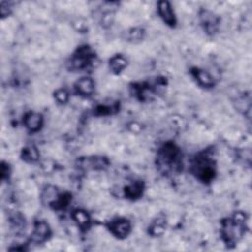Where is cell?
Wrapping results in <instances>:
<instances>
[{
	"label": "cell",
	"instance_id": "6da1fadb",
	"mask_svg": "<svg viewBox=\"0 0 252 252\" xmlns=\"http://www.w3.org/2000/svg\"><path fill=\"white\" fill-rule=\"evenodd\" d=\"M157 166L164 175H172L182 170V154L173 142H166L158 151Z\"/></svg>",
	"mask_w": 252,
	"mask_h": 252
},
{
	"label": "cell",
	"instance_id": "7a4b0ae2",
	"mask_svg": "<svg viewBox=\"0 0 252 252\" xmlns=\"http://www.w3.org/2000/svg\"><path fill=\"white\" fill-rule=\"evenodd\" d=\"M246 220L244 213L236 212L231 217L221 220L220 235L226 246H235L245 235L247 229Z\"/></svg>",
	"mask_w": 252,
	"mask_h": 252
},
{
	"label": "cell",
	"instance_id": "3957f363",
	"mask_svg": "<svg viewBox=\"0 0 252 252\" xmlns=\"http://www.w3.org/2000/svg\"><path fill=\"white\" fill-rule=\"evenodd\" d=\"M216 160L208 151L196 155L191 162V171L200 181L204 183L211 182L217 173Z\"/></svg>",
	"mask_w": 252,
	"mask_h": 252
},
{
	"label": "cell",
	"instance_id": "277c9868",
	"mask_svg": "<svg viewBox=\"0 0 252 252\" xmlns=\"http://www.w3.org/2000/svg\"><path fill=\"white\" fill-rule=\"evenodd\" d=\"M95 53L91 46L84 44L79 46L68 61V68L71 71H82L92 65Z\"/></svg>",
	"mask_w": 252,
	"mask_h": 252
},
{
	"label": "cell",
	"instance_id": "5b68a950",
	"mask_svg": "<svg viewBox=\"0 0 252 252\" xmlns=\"http://www.w3.org/2000/svg\"><path fill=\"white\" fill-rule=\"evenodd\" d=\"M158 86H164V82L159 81L158 85H152L148 82L134 83L131 86V93L137 99L141 101H147L155 95L158 90Z\"/></svg>",
	"mask_w": 252,
	"mask_h": 252
},
{
	"label": "cell",
	"instance_id": "8992f818",
	"mask_svg": "<svg viewBox=\"0 0 252 252\" xmlns=\"http://www.w3.org/2000/svg\"><path fill=\"white\" fill-rule=\"evenodd\" d=\"M106 227L113 236L119 239L126 238L130 234L132 229L131 222L127 219L120 217L110 220L106 223Z\"/></svg>",
	"mask_w": 252,
	"mask_h": 252
},
{
	"label": "cell",
	"instance_id": "52a82bcc",
	"mask_svg": "<svg viewBox=\"0 0 252 252\" xmlns=\"http://www.w3.org/2000/svg\"><path fill=\"white\" fill-rule=\"evenodd\" d=\"M78 167L83 170H103L109 165V160L105 157L92 156L82 157L78 159Z\"/></svg>",
	"mask_w": 252,
	"mask_h": 252
},
{
	"label": "cell",
	"instance_id": "ba28073f",
	"mask_svg": "<svg viewBox=\"0 0 252 252\" xmlns=\"http://www.w3.org/2000/svg\"><path fill=\"white\" fill-rule=\"evenodd\" d=\"M199 20L203 30L210 35H215L220 29V18L209 10H201L199 13Z\"/></svg>",
	"mask_w": 252,
	"mask_h": 252
},
{
	"label": "cell",
	"instance_id": "9c48e42d",
	"mask_svg": "<svg viewBox=\"0 0 252 252\" xmlns=\"http://www.w3.org/2000/svg\"><path fill=\"white\" fill-rule=\"evenodd\" d=\"M51 236L49 224L44 220H36L33 224V229L31 235V241L35 244L44 243Z\"/></svg>",
	"mask_w": 252,
	"mask_h": 252
},
{
	"label": "cell",
	"instance_id": "30bf717a",
	"mask_svg": "<svg viewBox=\"0 0 252 252\" xmlns=\"http://www.w3.org/2000/svg\"><path fill=\"white\" fill-rule=\"evenodd\" d=\"M158 13L160 19L169 27H175L176 17L171 4L168 1H158Z\"/></svg>",
	"mask_w": 252,
	"mask_h": 252
},
{
	"label": "cell",
	"instance_id": "8fae6325",
	"mask_svg": "<svg viewBox=\"0 0 252 252\" xmlns=\"http://www.w3.org/2000/svg\"><path fill=\"white\" fill-rule=\"evenodd\" d=\"M23 123L30 132H37L43 125V116L38 112L30 111L25 114Z\"/></svg>",
	"mask_w": 252,
	"mask_h": 252
},
{
	"label": "cell",
	"instance_id": "7c38bea8",
	"mask_svg": "<svg viewBox=\"0 0 252 252\" xmlns=\"http://www.w3.org/2000/svg\"><path fill=\"white\" fill-rule=\"evenodd\" d=\"M192 77L196 80V82L203 88L209 89L215 86V80L213 76L207 72L206 70L200 69L198 67H193L190 71Z\"/></svg>",
	"mask_w": 252,
	"mask_h": 252
},
{
	"label": "cell",
	"instance_id": "4fadbf2b",
	"mask_svg": "<svg viewBox=\"0 0 252 252\" xmlns=\"http://www.w3.org/2000/svg\"><path fill=\"white\" fill-rule=\"evenodd\" d=\"M75 91L82 96H90L94 92V82L90 77H83L75 83Z\"/></svg>",
	"mask_w": 252,
	"mask_h": 252
},
{
	"label": "cell",
	"instance_id": "5bb4252c",
	"mask_svg": "<svg viewBox=\"0 0 252 252\" xmlns=\"http://www.w3.org/2000/svg\"><path fill=\"white\" fill-rule=\"evenodd\" d=\"M72 219L82 230H88L92 224V219L89 213L83 209H76L72 212Z\"/></svg>",
	"mask_w": 252,
	"mask_h": 252
},
{
	"label": "cell",
	"instance_id": "9a60e30c",
	"mask_svg": "<svg viewBox=\"0 0 252 252\" xmlns=\"http://www.w3.org/2000/svg\"><path fill=\"white\" fill-rule=\"evenodd\" d=\"M72 201V194L69 192L64 193H56V195L52 198V200L48 203V205L56 211L65 210L68 208Z\"/></svg>",
	"mask_w": 252,
	"mask_h": 252
},
{
	"label": "cell",
	"instance_id": "2e32d148",
	"mask_svg": "<svg viewBox=\"0 0 252 252\" xmlns=\"http://www.w3.org/2000/svg\"><path fill=\"white\" fill-rule=\"evenodd\" d=\"M144 189H145V184L143 181L141 180L133 181L132 183L124 187V195L127 199L136 200L143 195Z\"/></svg>",
	"mask_w": 252,
	"mask_h": 252
},
{
	"label": "cell",
	"instance_id": "e0dca14e",
	"mask_svg": "<svg viewBox=\"0 0 252 252\" xmlns=\"http://www.w3.org/2000/svg\"><path fill=\"white\" fill-rule=\"evenodd\" d=\"M166 220L163 216H158L156 220L152 221V223L148 227V232L152 236H160L165 231Z\"/></svg>",
	"mask_w": 252,
	"mask_h": 252
},
{
	"label": "cell",
	"instance_id": "ac0fdd59",
	"mask_svg": "<svg viewBox=\"0 0 252 252\" xmlns=\"http://www.w3.org/2000/svg\"><path fill=\"white\" fill-rule=\"evenodd\" d=\"M109 69L114 74H120L127 66V59L122 54L113 55L108 61Z\"/></svg>",
	"mask_w": 252,
	"mask_h": 252
},
{
	"label": "cell",
	"instance_id": "d6986e66",
	"mask_svg": "<svg viewBox=\"0 0 252 252\" xmlns=\"http://www.w3.org/2000/svg\"><path fill=\"white\" fill-rule=\"evenodd\" d=\"M21 158L26 162H35L39 158V153L33 145H30L22 150Z\"/></svg>",
	"mask_w": 252,
	"mask_h": 252
},
{
	"label": "cell",
	"instance_id": "ffe728a7",
	"mask_svg": "<svg viewBox=\"0 0 252 252\" xmlns=\"http://www.w3.org/2000/svg\"><path fill=\"white\" fill-rule=\"evenodd\" d=\"M118 111V103L114 102V103H110V104H98L95 106L94 114L97 115V116H107V115H111L115 112Z\"/></svg>",
	"mask_w": 252,
	"mask_h": 252
},
{
	"label": "cell",
	"instance_id": "44dd1931",
	"mask_svg": "<svg viewBox=\"0 0 252 252\" xmlns=\"http://www.w3.org/2000/svg\"><path fill=\"white\" fill-rule=\"evenodd\" d=\"M145 30L141 27L131 28L126 32V39L130 42H139L145 37Z\"/></svg>",
	"mask_w": 252,
	"mask_h": 252
},
{
	"label": "cell",
	"instance_id": "7402d4cb",
	"mask_svg": "<svg viewBox=\"0 0 252 252\" xmlns=\"http://www.w3.org/2000/svg\"><path fill=\"white\" fill-rule=\"evenodd\" d=\"M54 98L59 103H66L69 99V94L64 89H58L54 92Z\"/></svg>",
	"mask_w": 252,
	"mask_h": 252
},
{
	"label": "cell",
	"instance_id": "603a6c76",
	"mask_svg": "<svg viewBox=\"0 0 252 252\" xmlns=\"http://www.w3.org/2000/svg\"><path fill=\"white\" fill-rule=\"evenodd\" d=\"M12 10V7L10 5V3L8 2H1V8H0V12H1V18L4 19L5 17H8V15H10Z\"/></svg>",
	"mask_w": 252,
	"mask_h": 252
},
{
	"label": "cell",
	"instance_id": "cb8c5ba5",
	"mask_svg": "<svg viewBox=\"0 0 252 252\" xmlns=\"http://www.w3.org/2000/svg\"><path fill=\"white\" fill-rule=\"evenodd\" d=\"M9 175H10V166L5 161H2L1 162V179H2V181L8 179Z\"/></svg>",
	"mask_w": 252,
	"mask_h": 252
}]
</instances>
